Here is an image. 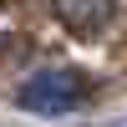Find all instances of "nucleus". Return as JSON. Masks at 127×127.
<instances>
[{"instance_id": "obj_1", "label": "nucleus", "mask_w": 127, "mask_h": 127, "mask_svg": "<svg viewBox=\"0 0 127 127\" xmlns=\"http://www.w3.org/2000/svg\"><path fill=\"white\" fill-rule=\"evenodd\" d=\"M15 102H20V112H31V117H66V112H76V102H81V81L71 76L66 66H51V71H36V76L20 81Z\"/></svg>"}, {"instance_id": "obj_2", "label": "nucleus", "mask_w": 127, "mask_h": 127, "mask_svg": "<svg viewBox=\"0 0 127 127\" xmlns=\"http://www.w3.org/2000/svg\"><path fill=\"white\" fill-rule=\"evenodd\" d=\"M56 5V15L66 20V26H76V31H97V26H107V15H112V0H51Z\"/></svg>"}]
</instances>
